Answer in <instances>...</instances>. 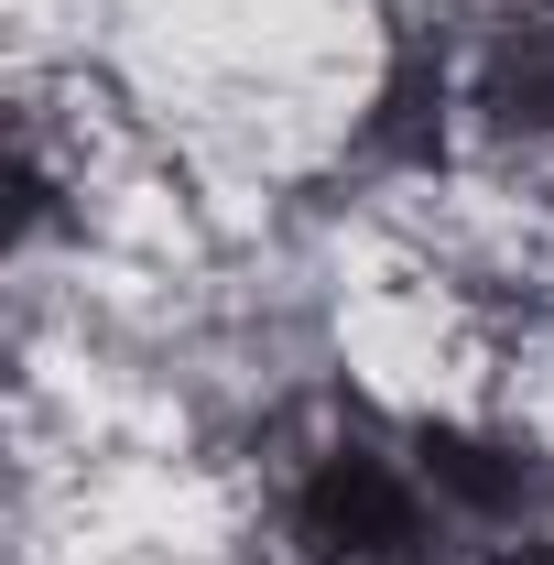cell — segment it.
I'll list each match as a JSON object with an SVG mask.
<instances>
[{"mask_svg":"<svg viewBox=\"0 0 554 565\" xmlns=\"http://www.w3.org/2000/svg\"><path fill=\"white\" fill-rule=\"evenodd\" d=\"M294 533L316 565H414L435 544V479L381 446H327L294 490Z\"/></svg>","mask_w":554,"mask_h":565,"instance_id":"1","label":"cell"},{"mask_svg":"<svg viewBox=\"0 0 554 565\" xmlns=\"http://www.w3.org/2000/svg\"><path fill=\"white\" fill-rule=\"evenodd\" d=\"M489 98H500V120L554 131V11H533V22L511 33V55H500V76H489Z\"/></svg>","mask_w":554,"mask_h":565,"instance_id":"2","label":"cell"}]
</instances>
